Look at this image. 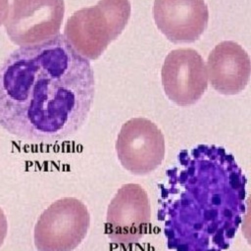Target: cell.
I'll list each match as a JSON object with an SVG mask.
<instances>
[{"label": "cell", "instance_id": "obj_1", "mask_svg": "<svg viewBox=\"0 0 251 251\" xmlns=\"http://www.w3.org/2000/svg\"><path fill=\"white\" fill-rule=\"evenodd\" d=\"M94 93L89 60L64 34L21 46L0 63V126L26 141L66 139L85 122Z\"/></svg>", "mask_w": 251, "mask_h": 251}, {"label": "cell", "instance_id": "obj_2", "mask_svg": "<svg viewBox=\"0 0 251 251\" xmlns=\"http://www.w3.org/2000/svg\"><path fill=\"white\" fill-rule=\"evenodd\" d=\"M160 184L158 220L170 249L224 250L246 212V177L231 154L216 145L184 149Z\"/></svg>", "mask_w": 251, "mask_h": 251}, {"label": "cell", "instance_id": "obj_3", "mask_svg": "<svg viewBox=\"0 0 251 251\" xmlns=\"http://www.w3.org/2000/svg\"><path fill=\"white\" fill-rule=\"evenodd\" d=\"M128 0H99L75 11L65 25L64 36L87 60L99 58L125 29L130 17Z\"/></svg>", "mask_w": 251, "mask_h": 251}, {"label": "cell", "instance_id": "obj_4", "mask_svg": "<svg viewBox=\"0 0 251 251\" xmlns=\"http://www.w3.org/2000/svg\"><path fill=\"white\" fill-rule=\"evenodd\" d=\"M89 212L83 202L64 197L53 202L39 216L34 226V244L39 251H70L87 234Z\"/></svg>", "mask_w": 251, "mask_h": 251}, {"label": "cell", "instance_id": "obj_5", "mask_svg": "<svg viewBox=\"0 0 251 251\" xmlns=\"http://www.w3.org/2000/svg\"><path fill=\"white\" fill-rule=\"evenodd\" d=\"M64 13V0H13L3 24L12 42L34 45L60 33Z\"/></svg>", "mask_w": 251, "mask_h": 251}, {"label": "cell", "instance_id": "obj_6", "mask_svg": "<svg viewBox=\"0 0 251 251\" xmlns=\"http://www.w3.org/2000/svg\"><path fill=\"white\" fill-rule=\"evenodd\" d=\"M116 152L126 171L137 176L148 175L165 158V138L155 123L141 117L132 118L121 127Z\"/></svg>", "mask_w": 251, "mask_h": 251}, {"label": "cell", "instance_id": "obj_7", "mask_svg": "<svg viewBox=\"0 0 251 251\" xmlns=\"http://www.w3.org/2000/svg\"><path fill=\"white\" fill-rule=\"evenodd\" d=\"M150 218V201L144 188L136 183L124 184L108 205L106 234L116 244H135L147 232Z\"/></svg>", "mask_w": 251, "mask_h": 251}, {"label": "cell", "instance_id": "obj_8", "mask_svg": "<svg viewBox=\"0 0 251 251\" xmlns=\"http://www.w3.org/2000/svg\"><path fill=\"white\" fill-rule=\"evenodd\" d=\"M161 77L165 94L178 106L196 103L208 87L204 60L191 48L171 51L163 63Z\"/></svg>", "mask_w": 251, "mask_h": 251}, {"label": "cell", "instance_id": "obj_9", "mask_svg": "<svg viewBox=\"0 0 251 251\" xmlns=\"http://www.w3.org/2000/svg\"><path fill=\"white\" fill-rule=\"evenodd\" d=\"M153 17L170 41L191 43L205 31L209 12L204 0H154Z\"/></svg>", "mask_w": 251, "mask_h": 251}, {"label": "cell", "instance_id": "obj_10", "mask_svg": "<svg viewBox=\"0 0 251 251\" xmlns=\"http://www.w3.org/2000/svg\"><path fill=\"white\" fill-rule=\"evenodd\" d=\"M207 77L212 87L224 95L241 92L249 82L251 63L241 45L225 40L210 52L206 64Z\"/></svg>", "mask_w": 251, "mask_h": 251}, {"label": "cell", "instance_id": "obj_11", "mask_svg": "<svg viewBox=\"0 0 251 251\" xmlns=\"http://www.w3.org/2000/svg\"><path fill=\"white\" fill-rule=\"evenodd\" d=\"M7 231H8L7 218H6L3 210L0 208V246L4 242V239L7 235Z\"/></svg>", "mask_w": 251, "mask_h": 251}, {"label": "cell", "instance_id": "obj_12", "mask_svg": "<svg viewBox=\"0 0 251 251\" xmlns=\"http://www.w3.org/2000/svg\"><path fill=\"white\" fill-rule=\"evenodd\" d=\"M9 10V0H0V25L4 23Z\"/></svg>", "mask_w": 251, "mask_h": 251}]
</instances>
